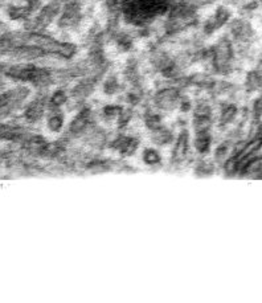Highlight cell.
I'll return each mask as SVG.
<instances>
[{
  "label": "cell",
  "instance_id": "e0dca14e",
  "mask_svg": "<svg viewBox=\"0 0 262 303\" xmlns=\"http://www.w3.org/2000/svg\"><path fill=\"white\" fill-rule=\"evenodd\" d=\"M63 118H61V115H58V114H53V115L48 118V127H49L50 131H53V133H58L60 130L63 129Z\"/></svg>",
  "mask_w": 262,
  "mask_h": 303
},
{
  "label": "cell",
  "instance_id": "9c48e42d",
  "mask_svg": "<svg viewBox=\"0 0 262 303\" xmlns=\"http://www.w3.org/2000/svg\"><path fill=\"white\" fill-rule=\"evenodd\" d=\"M93 89H94V79H83L75 85L73 89V96L77 98H85L93 92Z\"/></svg>",
  "mask_w": 262,
  "mask_h": 303
},
{
  "label": "cell",
  "instance_id": "44dd1931",
  "mask_svg": "<svg viewBox=\"0 0 262 303\" xmlns=\"http://www.w3.org/2000/svg\"><path fill=\"white\" fill-rule=\"evenodd\" d=\"M253 116L256 119H260L262 116V94L254 101L253 104Z\"/></svg>",
  "mask_w": 262,
  "mask_h": 303
},
{
  "label": "cell",
  "instance_id": "5bb4252c",
  "mask_svg": "<svg viewBox=\"0 0 262 303\" xmlns=\"http://www.w3.org/2000/svg\"><path fill=\"white\" fill-rule=\"evenodd\" d=\"M143 162L149 166H154V164H158L160 163V155L152 149H147L143 152Z\"/></svg>",
  "mask_w": 262,
  "mask_h": 303
},
{
  "label": "cell",
  "instance_id": "7a4b0ae2",
  "mask_svg": "<svg viewBox=\"0 0 262 303\" xmlns=\"http://www.w3.org/2000/svg\"><path fill=\"white\" fill-rule=\"evenodd\" d=\"M212 63L217 72L225 73L230 69L233 60V46L230 40L221 38L216 45L212 48Z\"/></svg>",
  "mask_w": 262,
  "mask_h": 303
},
{
  "label": "cell",
  "instance_id": "ba28073f",
  "mask_svg": "<svg viewBox=\"0 0 262 303\" xmlns=\"http://www.w3.org/2000/svg\"><path fill=\"white\" fill-rule=\"evenodd\" d=\"M44 108H45L44 101L42 100L34 101V102L27 108V110H25V118L28 120H31V122L40 119L42 115V113H44Z\"/></svg>",
  "mask_w": 262,
  "mask_h": 303
},
{
  "label": "cell",
  "instance_id": "d4e9b609",
  "mask_svg": "<svg viewBox=\"0 0 262 303\" xmlns=\"http://www.w3.org/2000/svg\"><path fill=\"white\" fill-rule=\"evenodd\" d=\"M53 1H57V3H63V1H65V3H67L69 0H53Z\"/></svg>",
  "mask_w": 262,
  "mask_h": 303
},
{
  "label": "cell",
  "instance_id": "7402d4cb",
  "mask_svg": "<svg viewBox=\"0 0 262 303\" xmlns=\"http://www.w3.org/2000/svg\"><path fill=\"white\" fill-rule=\"evenodd\" d=\"M106 8L109 12H119V5L122 4V0H105Z\"/></svg>",
  "mask_w": 262,
  "mask_h": 303
},
{
  "label": "cell",
  "instance_id": "5b68a950",
  "mask_svg": "<svg viewBox=\"0 0 262 303\" xmlns=\"http://www.w3.org/2000/svg\"><path fill=\"white\" fill-rule=\"evenodd\" d=\"M230 16H232V13L226 7H224V5L217 7L216 12L204 23V34L212 35L213 32H216L217 29L221 28L223 25H225L230 20Z\"/></svg>",
  "mask_w": 262,
  "mask_h": 303
},
{
  "label": "cell",
  "instance_id": "ac0fdd59",
  "mask_svg": "<svg viewBox=\"0 0 262 303\" xmlns=\"http://www.w3.org/2000/svg\"><path fill=\"white\" fill-rule=\"evenodd\" d=\"M118 87H119V83H118V79H116L114 76L109 77V78L105 81L104 89H105V93H108V94H112V93H115L116 90H118Z\"/></svg>",
  "mask_w": 262,
  "mask_h": 303
},
{
  "label": "cell",
  "instance_id": "8fae6325",
  "mask_svg": "<svg viewBox=\"0 0 262 303\" xmlns=\"http://www.w3.org/2000/svg\"><path fill=\"white\" fill-rule=\"evenodd\" d=\"M187 147H188V134L187 131L180 134L179 139L176 142V146H175L174 150V158L176 160H180V159L184 158V155L187 154Z\"/></svg>",
  "mask_w": 262,
  "mask_h": 303
},
{
  "label": "cell",
  "instance_id": "2e32d148",
  "mask_svg": "<svg viewBox=\"0 0 262 303\" xmlns=\"http://www.w3.org/2000/svg\"><path fill=\"white\" fill-rule=\"evenodd\" d=\"M116 45H118V48L121 50H129L131 49V46H133V38H130L129 35L126 34H121L116 36Z\"/></svg>",
  "mask_w": 262,
  "mask_h": 303
},
{
  "label": "cell",
  "instance_id": "d6986e66",
  "mask_svg": "<svg viewBox=\"0 0 262 303\" xmlns=\"http://www.w3.org/2000/svg\"><path fill=\"white\" fill-rule=\"evenodd\" d=\"M146 125L151 130H160V118L156 114H149L146 116Z\"/></svg>",
  "mask_w": 262,
  "mask_h": 303
},
{
  "label": "cell",
  "instance_id": "cb8c5ba5",
  "mask_svg": "<svg viewBox=\"0 0 262 303\" xmlns=\"http://www.w3.org/2000/svg\"><path fill=\"white\" fill-rule=\"evenodd\" d=\"M226 152H228V146L221 145L216 151V159H217V160H221V159L224 158Z\"/></svg>",
  "mask_w": 262,
  "mask_h": 303
},
{
  "label": "cell",
  "instance_id": "603a6c76",
  "mask_svg": "<svg viewBox=\"0 0 262 303\" xmlns=\"http://www.w3.org/2000/svg\"><path fill=\"white\" fill-rule=\"evenodd\" d=\"M248 172L252 175H257L256 178H262V159H260L258 162H256L254 164H252Z\"/></svg>",
  "mask_w": 262,
  "mask_h": 303
},
{
  "label": "cell",
  "instance_id": "8992f818",
  "mask_svg": "<svg viewBox=\"0 0 262 303\" xmlns=\"http://www.w3.org/2000/svg\"><path fill=\"white\" fill-rule=\"evenodd\" d=\"M179 100V93L175 89H166L159 92L155 97V102L158 104V106L163 109H171L174 108L175 104Z\"/></svg>",
  "mask_w": 262,
  "mask_h": 303
},
{
  "label": "cell",
  "instance_id": "277c9868",
  "mask_svg": "<svg viewBox=\"0 0 262 303\" xmlns=\"http://www.w3.org/2000/svg\"><path fill=\"white\" fill-rule=\"evenodd\" d=\"M229 27H230V34H232L233 38L236 41L248 44L253 38V28H252L249 21L245 20V19H234V20H232Z\"/></svg>",
  "mask_w": 262,
  "mask_h": 303
},
{
  "label": "cell",
  "instance_id": "484cf974",
  "mask_svg": "<svg viewBox=\"0 0 262 303\" xmlns=\"http://www.w3.org/2000/svg\"><path fill=\"white\" fill-rule=\"evenodd\" d=\"M260 1H261V5H262V0H260Z\"/></svg>",
  "mask_w": 262,
  "mask_h": 303
},
{
  "label": "cell",
  "instance_id": "7c38bea8",
  "mask_svg": "<svg viewBox=\"0 0 262 303\" xmlns=\"http://www.w3.org/2000/svg\"><path fill=\"white\" fill-rule=\"evenodd\" d=\"M195 147L201 154L208 151L209 147H211V137H209V134L207 131H199L197 137H196Z\"/></svg>",
  "mask_w": 262,
  "mask_h": 303
},
{
  "label": "cell",
  "instance_id": "52a82bcc",
  "mask_svg": "<svg viewBox=\"0 0 262 303\" xmlns=\"http://www.w3.org/2000/svg\"><path fill=\"white\" fill-rule=\"evenodd\" d=\"M89 119H90V112L89 109H83L78 113V115L75 116L73 122L71 125V131L73 134H78L81 131L87 127V123H89Z\"/></svg>",
  "mask_w": 262,
  "mask_h": 303
},
{
  "label": "cell",
  "instance_id": "3957f363",
  "mask_svg": "<svg viewBox=\"0 0 262 303\" xmlns=\"http://www.w3.org/2000/svg\"><path fill=\"white\" fill-rule=\"evenodd\" d=\"M81 20V4L77 0H69L64 5L61 16L58 19V25L61 28L75 27Z\"/></svg>",
  "mask_w": 262,
  "mask_h": 303
},
{
  "label": "cell",
  "instance_id": "30bf717a",
  "mask_svg": "<svg viewBox=\"0 0 262 303\" xmlns=\"http://www.w3.org/2000/svg\"><path fill=\"white\" fill-rule=\"evenodd\" d=\"M114 145H115L118 151H121L122 154L126 155L133 154L137 149V141H134L133 138H119Z\"/></svg>",
  "mask_w": 262,
  "mask_h": 303
},
{
  "label": "cell",
  "instance_id": "4fadbf2b",
  "mask_svg": "<svg viewBox=\"0 0 262 303\" xmlns=\"http://www.w3.org/2000/svg\"><path fill=\"white\" fill-rule=\"evenodd\" d=\"M237 114V108L234 105H226L223 112H221V116H220V122L221 125H228L230 120H233V118L236 116Z\"/></svg>",
  "mask_w": 262,
  "mask_h": 303
},
{
  "label": "cell",
  "instance_id": "6da1fadb",
  "mask_svg": "<svg viewBox=\"0 0 262 303\" xmlns=\"http://www.w3.org/2000/svg\"><path fill=\"white\" fill-rule=\"evenodd\" d=\"M122 8L133 23L143 24L170 9L171 0H122Z\"/></svg>",
  "mask_w": 262,
  "mask_h": 303
},
{
  "label": "cell",
  "instance_id": "ffe728a7",
  "mask_svg": "<svg viewBox=\"0 0 262 303\" xmlns=\"http://www.w3.org/2000/svg\"><path fill=\"white\" fill-rule=\"evenodd\" d=\"M104 114L110 119V118H114V116L121 115L122 109L119 108V106H106V108L104 109Z\"/></svg>",
  "mask_w": 262,
  "mask_h": 303
},
{
  "label": "cell",
  "instance_id": "9a60e30c",
  "mask_svg": "<svg viewBox=\"0 0 262 303\" xmlns=\"http://www.w3.org/2000/svg\"><path fill=\"white\" fill-rule=\"evenodd\" d=\"M68 100V96L67 93L64 92V90H57V92L53 93V96L50 97V106L52 108H60V106H63L65 102H67Z\"/></svg>",
  "mask_w": 262,
  "mask_h": 303
}]
</instances>
